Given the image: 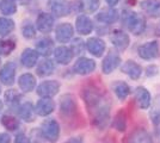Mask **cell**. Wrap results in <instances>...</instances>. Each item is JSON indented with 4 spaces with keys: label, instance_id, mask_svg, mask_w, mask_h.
Returning <instances> with one entry per match:
<instances>
[{
    "label": "cell",
    "instance_id": "obj_11",
    "mask_svg": "<svg viewBox=\"0 0 160 143\" xmlns=\"http://www.w3.org/2000/svg\"><path fill=\"white\" fill-rule=\"evenodd\" d=\"M60 112L65 117H73L77 112V102L73 95L65 94L61 98Z\"/></svg>",
    "mask_w": 160,
    "mask_h": 143
},
{
    "label": "cell",
    "instance_id": "obj_28",
    "mask_svg": "<svg viewBox=\"0 0 160 143\" xmlns=\"http://www.w3.org/2000/svg\"><path fill=\"white\" fill-rule=\"evenodd\" d=\"M18 113L22 119L25 122H32L35 119V109L31 102H24L18 109Z\"/></svg>",
    "mask_w": 160,
    "mask_h": 143
},
{
    "label": "cell",
    "instance_id": "obj_27",
    "mask_svg": "<svg viewBox=\"0 0 160 143\" xmlns=\"http://www.w3.org/2000/svg\"><path fill=\"white\" fill-rule=\"evenodd\" d=\"M19 87L23 92H31L36 86V79L31 74H23L19 78Z\"/></svg>",
    "mask_w": 160,
    "mask_h": 143
},
{
    "label": "cell",
    "instance_id": "obj_38",
    "mask_svg": "<svg viewBox=\"0 0 160 143\" xmlns=\"http://www.w3.org/2000/svg\"><path fill=\"white\" fill-rule=\"evenodd\" d=\"M84 5H85L84 7L86 8L88 12H96L99 8L100 1L99 0H86L84 2Z\"/></svg>",
    "mask_w": 160,
    "mask_h": 143
},
{
    "label": "cell",
    "instance_id": "obj_40",
    "mask_svg": "<svg viewBox=\"0 0 160 143\" xmlns=\"http://www.w3.org/2000/svg\"><path fill=\"white\" fill-rule=\"evenodd\" d=\"M14 143H31V141H30V138L25 136L24 134H19V135H17V137H16Z\"/></svg>",
    "mask_w": 160,
    "mask_h": 143
},
{
    "label": "cell",
    "instance_id": "obj_30",
    "mask_svg": "<svg viewBox=\"0 0 160 143\" xmlns=\"http://www.w3.org/2000/svg\"><path fill=\"white\" fill-rule=\"evenodd\" d=\"M55 64L52 60H43L37 67V74L40 76H48V75L53 74Z\"/></svg>",
    "mask_w": 160,
    "mask_h": 143
},
{
    "label": "cell",
    "instance_id": "obj_34",
    "mask_svg": "<svg viewBox=\"0 0 160 143\" xmlns=\"http://www.w3.org/2000/svg\"><path fill=\"white\" fill-rule=\"evenodd\" d=\"M85 47H86V44H85V42L82 41L81 38H75L71 43V48L69 49L72 50L73 55H79L85 50Z\"/></svg>",
    "mask_w": 160,
    "mask_h": 143
},
{
    "label": "cell",
    "instance_id": "obj_24",
    "mask_svg": "<svg viewBox=\"0 0 160 143\" xmlns=\"http://www.w3.org/2000/svg\"><path fill=\"white\" fill-rule=\"evenodd\" d=\"M112 91L120 100H126L128 95L130 94V86L126 81H122V80L115 81L112 83Z\"/></svg>",
    "mask_w": 160,
    "mask_h": 143
},
{
    "label": "cell",
    "instance_id": "obj_3",
    "mask_svg": "<svg viewBox=\"0 0 160 143\" xmlns=\"http://www.w3.org/2000/svg\"><path fill=\"white\" fill-rule=\"evenodd\" d=\"M138 54L142 60L151 61L155 60L160 56V45L158 41H151L141 44L138 48Z\"/></svg>",
    "mask_w": 160,
    "mask_h": 143
},
{
    "label": "cell",
    "instance_id": "obj_10",
    "mask_svg": "<svg viewBox=\"0 0 160 143\" xmlns=\"http://www.w3.org/2000/svg\"><path fill=\"white\" fill-rule=\"evenodd\" d=\"M86 48L88 50V53L91 55H93L94 57H100L103 56V54L105 53L107 49V44L102 38L98 37H91L86 41Z\"/></svg>",
    "mask_w": 160,
    "mask_h": 143
},
{
    "label": "cell",
    "instance_id": "obj_18",
    "mask_svg": "<svg viewBox=\"0 0 160 143\" xmlns=\"http://www.w3.org/2000/svg\"><path fill=\"white\" fill-rule=\"evenodd\" d=\"M14 76H16V64L13 62H8L0 70V81L6 86H11L14 82Z\"/></svg>",
    "mask_w": 160,
    "mask_h": 143
},
{
    "label": "cell",
    "instance_id": "obj_22",
    "mask_svg": "<svg viewBox=\"0 0 160 143\" xmlns=\"http://www.w3.org/2000/svg\"><path fill=\"white\" fill-rule=\"evenodd\" d=\"M54 56H55V60L60 64H68L69 62L72 61L74 55L72 53V50L68 47L61 45V47H58L54 50Z\"/></svg>",
    "mask_w": 160,
    "mask_h": 143
},
{
    "label": "cell",
    "instance_id": "obj_41",
    "mask_svg": "<svg viewBox=\"0 0 160 143\" xmlns=\"http://www.w3.org/2000/svg\"><path fill=\"white\" fill-rule=\"evenodd\" d=\"M0 143H11V138L7 134H0Z\"/></svg>",
    "mask_w": 160,
    "mask_h": 143
},
{
    "label": "cell",
    "instance_id": "obj_19",
    "mask_svg": "<svg viewBox=\"0 0 160 143\" xmlns=\"http://www.w3.org/2000/svg\"><path fill=\"white\" fill-rule=\"evenodd\" d=\"M36 25H37V29L40 30L41 32L48 34V32L52 31V29H53V26H54V17L52 14L42 12V13H40L38 17H37Z\"/></svg>",
    "mask_w": 160,
    "mask_h": 143
},
{
    "label": "cell",
    "instance_id": "obj_15",
    "mask_svg": "<svg viewBox=\"0 0 160 143\" xmlns=\"http://www.w3.org/2000/svg\"><path fill=\"white\" fill-rule=\"evenodd\" d=\"M74 34V29L72 26V24L69 23H62L55 30V37L58 42L60 43H67L72 40Z\"/></svg>",
    "mask_w": 160,
    "mask_h": 143
},
{
    "label": "cell",
    "instance_id": "obj_7",
    "mask_svg": "<svg viewBox=\"0 0 160 143\" xmlns=\"http://www.w3.org/2000/svg\"><path fill=\"white\" fill-rule=\"evenodd\" d=\"M96 62L88 57H79L74 63L73 70L79 75H88L96 70Z\"/></svg>",
    "mask_w": 160,
    "mask_h": 143
},
{
    "label": "cell",
    "instance_id": "obj_45",
    "mask_svg": "<svg viewBox=\"0 0 160 143\" xmlns=\"http://www.w3.org/2000/svg\"><path fill=\"white\" fill-rule=\"evenodd\" d=\"M18 1H19V4H22V5H25V4L29 2V0H18Z\"/></svg>",
    "mask_w": 160,
    "mask_h": 143
},
{
    "label": "cell",
    "instance_id": "obj_21",
    "mask_svg": "<svg viewBox=\"0 0 160 143\" xmlns=\"http://www.w3.org/2000/svg\"><path fill=\"white\" fill-rule=\"evenodd\" d=\"M54 110H55V102L52 100V98H42L36 105V113L42 117L50 115Z\"/></svg>",
    "mask_w": 160,
    "mask_h": 143
},
{
    "label": "cell",
    "instance_id": "obj_12",
    "mask_svg": "<svg viewBox=\"0 0 160 143\" xmlns=\"http://www.w3.org/2000/svg\"><path fill=\"white\" fill-rule=\"evenodd\" d=\"M120 18V13L116 8L113 7H107V8H103L102 11H99L98 13L96 14V19L99 21V23H103V24H107V25H110V24H113L118 21Z\"/></svg>",
    "mask_w": 160,
    "mask_h": 143
},
{
    "label": "cell",
    "instance_id": "obj_6",
    "mask_svg": "<svg viewBox=\"0 0 160 143\" xmlns=\"http://www.w3.org/2000/svg\"><path fill=\"white\" fill-rule=\"evenodd\" d=\"M121 62H122V59L120 54L116 51H110L102 62V72L107 75L111 74L120 67Z\"/></svg>",
    "mask_w": 160,
    "mask_h": 143
},
{
    "label": "cell",
    "instance_id": "obj_29",
    "mask_svg": "<svg viewBox=\"0 0 160 143\" xmlns=\"http://www.w3.org/2000/svg\"><path fill=\"white\" fill-rule=\"evenodd\" d=\"M112 126L117 131H121V132H123L124 130L127 129V116H126L124 111L117 112V115L115 116L112 121Z\"/></svg>",
    "mask_w": 160,
    "mask_h": 143
},
{
    "label": "cell",
    "instance_id": "obj_31",
    "mask_svg": "<svg viewBox=\"0 0 160 143\" xmlns=\"http://www.w3.org/2000/svg\"><path fill=\"white\" fill-rule=\"evenodd\" d=\"M0 10L4 14H13L17 11L16 0H1L0 1Z\"/></svg>",
    "mask_w": 160,
    "mask_h": 143
},
{
    "label": "cell",
    "instance_id": "obj_8",
    "mask_svg": "<svg viewBox=\"0 0 160 143\" xmlns=\"http://www.w3.org/2000/svg\"><path fill=\"white\" fill-rule=\"evenodd\" d=\"M135 102H136L138 106L141 110L149 109V106L152 104V94H151V92L143 86L136 87V89H135Z\"/></svg>",
    "mask_w": 160,
    "mask_h": 143
},
{
    "label": "cell",
    "instance_id": "obj_23",
    "mask_svg": "<svg viewBox=\"0 0 160 143\" xmlns=\"http://www.w3.org/2000/svg\"><path fill=\"white\" fill-rule=\"evenodd\" d=\"M149 118L154 126L160 125V94L152 99V104L149 106Z\"/></svg>",
    "mask_w": 160,
    "mask_h": 143
},
{
    "label": "cell",
    "instance_id": "obj_5",
    "mask_svg": "<svg viewBox=\"0 0 160 143\" xmlns=\"http://www.w3.org/2000/svg\"><path fill=\"white\" fill-rule=\"evenodd\" d=\"M110 42L117 51H124L130 44V37L126 31L116 29L110 35Z\"/></svg>",
    "mask_w": 160,
    "mask_h": 143
},
{
    "label": "cell",
    "instance_id": "obj_14",
    "mask_svg": "<svg viewBox=\"0 0 160 143\" xmlns=\"http://www.w3.org/2000/svg\"><path fill=\"white\" fill-rule=\"evenodd\" d=\"M93 21L90 17H87L85 14H80L77 17L75 21V29L80 35H90L93 31Z\"/></svg>",
    "mask_w": 160,
    "mask_h": 143
},
{
    "label": "cell",
    "instance_id": "obj_43",
    "mask_svg": "<svg viewBox=\"0 0 160 143\" xmlns=\"http://www.w3.org/2000/svg\"><path fill=\"white\" fill-rule=\"evenodd\" d=\"M118 1H120V0H105V2L109 5V7H113L115 5H117Z\"/></svg>",
    "mask_w": 160,
    "mask_h": 143
},
{
    "label": "cell",
    "instance_id": "obj_37",
    "mask_svg": "<svg viewBox=\"0 0 160 143\" xmlns=\"http://www.w3.org/2000/svg\"><path fill=\"white\" fill-rule=\"evenodd\" d=\"M36 35V31H35V27L31 23H25L23 25V36L25 38H32Z\"/></svg>",
    "mask_w": 160,
    "mask_h": 143
},
{
    "label": "cell",
    "instance_id": "obj_2",
    "mask_svg": "<svg viewBox=\"0 0 160 143\" xmlns=\"http://www.w3.org/2000/svg\"><path fill=\"white\" fill-rule=\"evenodd\" d=\"M121 19L124 27L129 32L135 36L141 35L146 29V19L142 14L135 12L133 10H123L121 14Z\"/></svg>",
    "mask_w": 160,
    "mask_h": 143
},
{
    "label": "cell",
    "instance_id": "obj_4",
    "mask_svg": "<svg viewBox=\"0 0 160 143\" xmlns=\"http://www.w3.org/2000/svg\"><path fill=\"white\" fill-rule=\"evenodd\" d=\"M42 134L50 143H55L60 137V125L55 119H47L42 124Z\"/></svg>",
    "mask_w": 160,
    "mask_h": 143
},
{
    "label": "cell",
    "instance_id": "obj_35",
    "mask_svg": "<svg viewBox=\"0 0 160 143\" xmlns=\"http://www.w3.org/2000/svg\"><path fill=\"white\" fill-rule=\"evenodd\" d=\"M16 48L13 40H2L0 41V53L2 55H8Z\"/></svg>",
    "mask_w": 160,
    "mask_h": 143
},
{
    "label": "cell",
    "instance_id": "obj_16",
    "mask_svg": "<svg viewBox=\"0 0 160 143\" xmlns=\"http://www.w3.org/2000/svg\"><path fill=\"white\" fill-rule=\"evenodd\" d=\"M127 143H154V141L152 135L146 129L138 128L128 136Z\"/></svg>",
    "mask_w": 160,
    "mask_h": 143
},
{
    "label": "cell",
    "instance_id": "obj_26",
    "mask_svg": "<svg viewBox=\"0 0 160 143\" xmlns=\"http://www.w3.org/2000/svg\"><path fill=\"white\" fill-rule=\"evenodd\" d=\"M36 51L43 56H49L54 51V43L50 38H42L36 43Z\"/></svg>",
    "mask_w": 160,
    "mask_h": 143
},
{
    "label": "cell",
    "instance_id": "obj_33",
    "mask_svg": "<svg viewBox=\"0 0 160 143\" xmlns=\"http://www.w3.org/2000/svg\"><path fill=\"white\" fill-rule=\"evenodd\" d=\"M14 29V21L8 18H0V36H6Z\"/></svg>",
    "mask_w": 160,
    "mask_h": 143
},
{
    "label": "cell",
    "instance_id": "obj_32",
    "mask_svg": "<svg viewBox=\"0 0 160 143\" xmlns=\"http://www.w3.org/2000/svg\"><path fill=\"white\" fill-rule=\"evenodd\" d=\"M1 123H2V125H4L7 130H10V131H14L16 129L19 128V122H18V119H16L13 116H8V115L2 116Z\"/></svg>",
    "mask_w": 160,
    "mask_h": 143
},
{
    "label": "cell",
    "instance_id": "obj_42",
    "mask_svg": "<svg viewBox=\"0 0 160 143\" xmlns=\"http://www.w3.org/2000/svg\"><path fill=\"white\" fill-rule=\"evenodd\" d=\"M65 143H84V141H82L81 137H72V138H69Z\"/></svg>",
    "mask_w": 160,
    "mask_h": 143
},
{
    "label": "cell",
    "instance_id": "obj_36",
    "mask_svg": "<svg viewBox=\"0 0 160 143\" xmlns=\"http://www.w3.org/2000/svg\"><path fill=\"white\" fill-rule=\"evenodd\" d=\"M5 98H6V102L10 106H17L18 102H19L20 95L18 94V92L16 89H10L6 92Z\"/></svg>",
    "mask_w": 160,
    "mask_h": 143
},
{
    "label": "cell",
    "instance_id": "obj_9",
    "mask_svg": "<svg viewBox=\"0 0 160 143\" xmlns=\"http://www.w3.org/2000/svg\"><path fill=\"white\" fill-rule=\"evenodd\" d=\"M60 89V83L55 80H49V81L42 82L37 87V94L42 98H52L54 95L58 94Z\"/></svg>",
    "mask_w": 160,
    "mask_h": 143
},
{
    "label": "cell",
    "instance_id": "obj_47",
    "mask_svg": "<svg viewBox=\"0 0 160 143\" xmlns=\"http://www.w3.org/2000/svg\"><path fill=\"white\" fill-rule=\"evenodd\" d=\"M0 92H1V88H0Z\"/></svg>",
    "mask_w": 160,
    "mask_h": 143
},
{
    "label": "cell",
    "instance_id": "obj_1",
    "mask_svg": "<svg viewBox=\"0 0 160 143\" xmlns=\"http://www.w3.org/2000/svg\"><path fill=\"white\" fill-rule=\"evenodd\" d=\"M82 99L86 105L92 124L98 130L105 129L110 121V99L96 86H87L82 91Z\"/></svg>",
    "mask_w": 160,
    "mask_h": 143
},
{
    "label": "cell",
    "instance_id": "obj_25",
    "mask_svg": "<svg viewBox=\"0 0 160 143\" xmlns=\"http://www.w3.org/2000/svg\"><path fill=\"white\" fill-rule=\"evenodd\" d=\"M37 60H38V53L33 49H25L24 53L22 54V57H20L22 64L27 68L33 67L36 64Z\"/></svg>",
    "mask_w": 160,
    "mask_h": 143
},
{
    "label": "cell",
    "instance_id": "obj_13",
    "mask_svg": "<svg viewBox=\"0 0 160 143\" xmlns=\"http://www.w3.org/2000/svg\"><path fill=\"white\" fill-rule=\"evenodd\" d=\"M121 70H122V73L128 75L132 80L140 79L141 75H142V72H143L140 64L138 62L133 61V60H128V61L124 62L122 64V67H121Z\"/></svg>",
    "mask_w": 160,
    "mask_h": 143
},
{
    "label": "cell",
    "instance_id": "obj_39",
    "mask_svg": "<svg viewBox=\"0 0 160 143\" xmlns=\"http://www.w3.org/2000/svg\"><path fill=\"white\" fill-rule=\"evenodd\" d=\"M145 74L147 78H153V76L159 74V67L155 64H149L145 68Z\"/></svg>",
    "mask_w": 160,
    "mask_h": 143
},
{
    "label": "cell",
    "instance_id": "obj_17",
    "mask_svg": "<svg viewBox=\"0 0 160 143\" xmlns=\"http://www.w3.org/2000/svg\"><path fill=\"white\" fill-rule=\"evenodd\" d=\"M140 7L151 18H160V0H142Z\"/></svg>",
    "mask_w": 160,
    "mask_h": 143
},
{
    "label": "cell",
    "instance_id": "obj_46",
    "mask_svg": "<svg viewBox=\"0 0 160 143\" xmlns=\"http://www.w3.org/2000/svg\"><path fill=\"white\" fill-rule=\"evenodd\" d=\"M1 110H2V102L0 100V112H1Z\"/></svg>",
    "mask_w": 160,
    "mask_h": 143
},
{
    "label": "cell",
    "instance_id": "obj_20",
    "mask_svg": "<svg viewBox=\"0 0 160 143\" xmlns=\"http://www.w3.org/2000/svg\"><path fill=\"white\" fill-rule=\"evenodd\" d=\"M50 8L56 17H65L71 12V5L67 0H52Z\"/></svg>",
    "mask_w": 160,
    "mask_h": 143
},
{
    "label": "cell",
    "instance_id": "obj_44",
    "mask_svg": "<svg viewBox=\"0 0 160 143\" xmlns=\"http://www.w3.org/2000/svg\"><path fill=\"white\" fill-rule=\"evenodd\" d=\"M154 35H155V36H158V37H160V21L158 23V25L155 26V30H154Z\"/></svg>",
    "mask_w": 160,
    "mask_h": 143
}]
</instances>
